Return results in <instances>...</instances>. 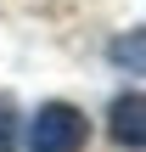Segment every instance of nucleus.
<instances>
[{
    "instance_id": "obj_1",
    "label": "nucleus",
    "mask_w": 146,
    "mask_h": 152,
    "mask_svg": "<svg viewBox=\"0 0 146 152\" xmlns=\"http://www.w3.org/2000/svg\"><path fill=\"white\" fill-rule=\"evenodd\" d=\"M90 141V118L73 102H45L28 118V152H84Z\"/></svg>"
},
{
    "instance_id": "obj_3",
    "label": "nucleus",
    "mask_w": 146,
    "mask_h": 152,
    "mask_svg": "<svg viewBox=\"0 0 146 152\" xmlns=\"http://www.w3.org/2000/svg\"><path fill=\"white\" fill-rule=\"evenodd\" d=\"M107 56H113L118 68H129V73H146V34L135 28V34L113 39V45H107Z\"/></svg>"
},
{
    "instance_id": "obj_2",
    "label": "nucleus",
    "mask_w": 146,
    "mask_h": 152,
    "mask_svg": "<svg viewBox=\"0 0 146 152\" xmlns=\"http://www.w3.org/2000/svg\"><path fill=\"white\" fill-rule=\"evenodd\" d=\"M107 135L129 152H146V90H129L107 107Z\"/></svg>"
},
{
    "instance_id": "obj_4",
    "label": "nucleus",
    "mask_w": 146,
    "mask_h": 152,
    "mask_svg": "<svg viewBox=\"0 0 146 152\" xmlns=\"http://www.w3.org/2000/svg\"><path fill=\"white\" fill-rule=\"evenodd\" d=\"M0 152H17V107L0 96Z\"/></svg>"
}]
</instances>
